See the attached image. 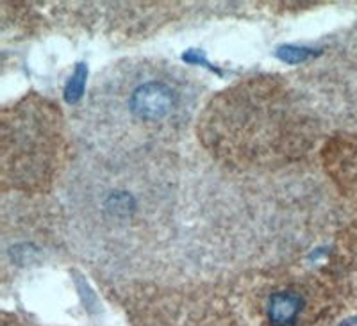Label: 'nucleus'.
I'll return each mask as SVG.
<instances>
[{
  "mask_svg": "<svg viewBox=\"0 0 357 326\" xmlns=\"http://www.w3.org/2000/svg\"><path fill=\"white\" fill-rule=\"evenodd\" d=\"M86 72H88V70H86L84 65H77V68L73 72L72 79H70L65 91V100L68 102V104H75V102L82 97V93H84Z\"/></svg>",
  "mask_w": 357,
  "mask_h": 326,
  "instance_id": "20e7f679",
  "label": "nucleus"
},
{
  "mask_svg": "<svg viewBox=\"0 0 357 326\" xmlns=\"http://www.w3.org/2000/svg\"><path fill=\"white\" fill-rule=\"evenodd\" d=\"M277 56L286 63H304L307 57L312 56V52L309 49H298V47H282Z\"/></svg>",
  "mask_w": 357,
  "mask_h": 326,
  "instance_id": "39448f33",
  "label": "nucleus"
},
{
  "mask_svg": "<svg viewBox=\"0 0 357 326\" xmlns=\"http://www.w3.org/2000/svg\"><path fill=\"white\" fill-rule=\"evenodd\" d=\"M195 97L191 81L178 70L159 63H123L95 86L88 127L100 152L149 153L183 130Z\"/></svg>",
  "mask_w": 357,
  "mask_h": 326,
  "instance_id": "f257e3e1",
  "label": "nucleus"
},
{
  "mask_svg": "<svg viewBox=\"0 0 357 326\" xmlns=\"http://www.w3.org/2000/svg\"><path fill=\"white\" fill-rule=\"evenodd\" d=\"M146 153H107L84 161L68 187L72 222L97 248H130L161 209L162 184Z\"/></svg>",
  "mask_w": 357,
  "mask_h": 326,
  "instance_id": "f03ea898",
  "label": "nucleus"
},
{
  "mask_svg": "<svg viewBox=\"0 0 357 326\" xmlns=\"http://www.w3.org/2000/svg\"><path fill=\"white\" fill-rule=\"evenodd\" d=\"M307 298L296 287H286L270 293L264 316L270 326H301L307 310Z\"/></svg>",
  "mask_w": 357,
  "mask_h": 326,
  "instance_id": "7ed1b4c3",
  "label": "nucleus"
},
{
  "mask_svg": "<svg viewBox=\"0 0 357 326\" xmlns=\"http://www.w3.org/2000/svg\"><path fill=\"white\" fill-rule=\"evenodd\" d=\"M340 326H357V318H350V319H345V321L341 323Z\"/></svg>",
  "mask_w": 357,
  "mask_h": 326,
  "instance_id": "423d86ee",
  "label": "nucleus"
}]
</instances>
